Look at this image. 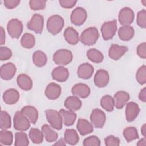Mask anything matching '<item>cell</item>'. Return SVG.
<instances>
[{
  "instance_id": "obj_1",
  "label": "cell",
  "mask_w": 146,
  "mask_h": 146,
  "mask_svg": "<svg viewBox=\"0 0 146 146\" xmlns=\"http://www.w3.org/2000/svg\"><path fill=\"white\" fill-rule=\"evenodd\" d=\"M99 36V33L98 29L95 27H90L82 32L79 39L83 44L92 46L96 43Z\"/></svg>"
},
{
  "instance_id": "obj_2",
  "label": "cell",
  "mask_w": 146,
  "mask_h": 146,
  "mask_svg": "<svg viewBox=\"0 0 146 146\" xmlns=\"http://www.w3.org/2000/svg\"><path fill=\"white\" fill-rule=\"evenodd\" d=\"M64 25V21L59 15H53L50 17L47 21V29L48 32L53 35L60 33Z\"/></svg>"
},
{
  "instance_id": "obj_3",
  "label": "cell",
  "mask_w": 146,
  "mask_h": 146,
  "mask_svg": "<svg viewBox=\"0 0 146 146\" xmlns=\"http://www.w3.org/2000/svg\"><path fill=\"white\" fill-rule=\"evenodd\" d=\"M73 59L72 52L67 49L57 50L53 55V60L55 64L60 66L69 64Z\"/></svg>"
},
{
  "instance_id": "obj_4",
  "label": "cell",
  "mask_w": 146,
  "mask_h": 146,
  "mask_svg": "<svg viewBox=\"0 0 146 146\" xmlns=\"http://www.w3.org/2000/svg\"><path fill=\"white\" fill-rule=\"evenodd\" d=\"M45 115L48 122L51 127L57 130L62 129L63 120L59 112L54 110H47L45 111Z\"/></svg>"
},
{
  "instance_id": "obj_5",
  "label": "cell",
  "mask_w": 146,
  "mask_h": 146,
  "mask_svg": "<svg viewBox=\"0 0 146 146\" xmlns=\"http://www.w3.org/2000/svg\"><path fill=\"white\" fill-rule=\"evenodd\" d=\"M14 128L19 131H27L30 127V121L21 111H17L13 119Z\"/></svg>"
},
{
  "instance_id": "obj_6",
  "label": "cell",
  "mask_w": 146,
  "mask_h": 146,
  "mask_svg": "<svg viewBox=\"0 0 146 146\" xmlns=\"http://www.w3.org/2000/svg\"><path fill=\"white\" fill-rule=\"evenodd\" d=\"M23 24L18 19H10L7 25V30L9 35L12 38L18 39L21 36L23 31Z\"/></svg>"
},
{
  "instance_id": "obj_7",
  "label": "cell",
  "mask_w": 146,
  "mask_h": 146,
  "mask_svg": "<svg viewBox=\"0 0 146 146\" xmlns=\"http://www.w3.org/2000/svg\"><path fill=\"white\" fill-rule=\"evenodd\" d=\"M117 30V21L114 19L104 22L101 27L102 37L104 40L112 39L116 34Z\"/></svg>"
},
{
  "instance_id": "obj_8",
  "label": "cell",
  "mask_w": 146,
  "mask_h": 146,
  "mask_svg": "<svg viewBox=\"0 0 146 146\" xmlns=\"http://www.w3.org/2000/svg\"><path fill=\"white\" fill-rule=\"evenodd\" d=\"M44 25L43 17L39 14H34L27 23V28L36 34H41Z\"/></svg>"
},
{
  "instance_id": "obj_9",
  "label": "cell",
  "mask_w": 146,
  "mask_h": 146,
  "mask_svg": "<svg viewBox=\"0 0 146 146\" xmlns=\"http://www.w3.org/2000/svg\"><path fill=\"white\" fill-rule=\"evenodd\" d=\"M106 115L104 112L98 108L94 109L90 115L91 123L96 128H102L106 121Z\"/></svg>"
},
{
  "instance_id": "obj_10",
  "label": "cell",
  "mask_w": 146,
  "mask_h": 146,
  "mask_svg": "<svg viewBox=\"0 0 146 146\" xmlns=\"http://www.w3.org/2000/svg\"><path fill=\"white\" fill-rule=\"evenodd\" d=\"M87 17V14L86 10L81 7H76L71 13L70 19L74 25L80 26L84 23Z\"/></svg>"
},
{
  "instance_id": "obj_11",
  "label": "cell",
  "mask_w": 146,
  "mask_h": 146,
  "mask_svg": "<svg viewBox=\"0 0 146 146\" xmlns=\"http://www.w3.org/2000/svg\"><path fill=\"white\" fill-rule=\"evenodd\" d=\"M120 23L123 26H129L134 19V12L129 7H125L121 9L118 15Z\"/></svg>"
},
{
  "instance_id": "obj_12",
  "label": "cell",
  "mask_w": 146,
  "mask_h": 146,
  "mask_svg": "<svg viewBox=\"0 0 146 146\" xmlns=\"http://www.w3.org/2000/svg\"><path fill=\"white\" fill-rule=\"evenodd\" d=\"M17 68L14 64L9 62L3 64L0 69L1 78L5 80L11 79L15 75Z\"/></svg>"
},
{
  "instance_id": "obj_13",
  "label": "cell",
  "mask_w": 146,
  "mask_h": 146,
  "mask_svg": "<svg viewBox=\"0 0 146 146\" xmlns=\"http://www.w3.org/2000/svg\"><path fill=\"white\" fill-rule=\"evenodd\" d=\"M110 80V76L108 72L103 69L98 70L94 76V81L95 86L99 88L106 87Z\"/></svg>"
},
{
  "instance_id": "obj_14",
  "label": "cell",
  "mask_w": 146,
  "mask_h": 146,
  "mask_svg": "<svg viewBox=\"0 0 146 146\" xmlns=\"http://www.w3.org/2000/svg\"><path fill=\"white\" fill-rule=\"evenodd\" d=\"M140 112V108L138 104L135 102H130L126 104L125 117L126 120L131 122L135 120Z\"/></svg>"
},
{
  "instance_id": "obj_15",
  "label": "cell",
  "mask_w": 146,
  "mask_h": 146,
  "mask_svg": "<svg viewBox=\"0 0 146 146\" xmlns=\"http://www.w3.org/2000/svg\"><path fill=\"white\" fill-rule=\"evenodd\" d=\"M128 48L125 46L112 44L108 51V55L112 59L117 60L121 58L128 51Z\"/></svg>"
},
{
  "instance_id": "obj_16",
  "label": "cell",
  "mask_w": 146,
  "mask_h": 146,
  "mask_svg": "<svg viewBox=\"0 0 146 146\" xmlns=\"http://www.w3.org/2000/svg\"><path fill=\"white\" fill-rule=\"evenodd\" d=\"M62 89L60 86L55 83H50L45 89V95L50 100L58 99L61 94Z\"/></svg>"
},
{
  "instance_id": "obj_17",
  "label": "cell",
  "mask_w": 146,
  "mask_h": 146,
  "mask_svg": "<svg viewBox=\"0 0 146 146\" xmlns=\"http://www.w3.org/2000/svg\"><path fill=\"white\" fill-rule=\"evenodd\" d=\"M90 88L86 84L78 83L75 84L71 88L72 94L80 98H86L90 94Z\"/></svg>"
},
{
  "instance_id": "obj_18",
  "label": "cell",
  "mask_w": 146,
  "mask_h": 146,
  "mask_svg": "<svg viewBox=\"0 0 146 146\" xmlns=\"http://www.w3.org/2000/svg\"><path fill=\"white\" fill-rule=\"evenodd\" d=\"M51 76L54 80L59 82H64L68 78L69 71L67 68L63 66H59L52 70Z\"/></svg>"
},
{
  "instance_id": "obj_19",
  "label": "cell",
  "mask_w": 146,
  "mask_h": 146,
  "mask_svg": "<svg viewBox=\"0 0 146 146\" xmlns=\"http://www.w3.org/2000/svg\"><path fill=\"white\" fill-rule=\"evenodd\" d=\"M94 71V67L88 63H84L80 64L77 71V75L79 78L83 79H90Z\"/></svg>"
},
{
  "instance_id": "obj_20",
  "label": "cell",
  "mask_w": 146,
  "mask_h": 146,
  "mask_svg": "<svg viewBox=\"0 0 146 146\" xmlns=\"http://www.w3.org/2000/svg\"><path fill=\"white\" fill-rule=\"evenodd\" d=\"M2 98L5 103L9 105L14 104L19 100V93L16 89L10 88L5 91Z\"/></svg>"
},
{
  "instance_id": "obj_21",
  "label": "cell",
  "mask_w": 146,
  "mask_h": 146,
  "mask_svg": "<svg viewBox=\"0 0 146 146\" xmlns=\"http://www.w3.org/2000/svg\"><path fill=\"white\" fill-rule=\"evenodd\" d=\"M76 127L78 132L82 136L90 134L94 131L92 124L88 120L82 118L78 119Z\"/></svg>"
},
{
  "instance_id": "obj_22",
  "label": "cell",
  "mask_w": 146,
  "mask_h": 146,
  "mask_svg": "<svg viewBox=\"0 0 146 146\" xmlns=\"http://www.w3.org/2000/svg\"><path fill=\"white\" fill-rule=\"evenodd\" d=\"M129 95L124 91L117 92L114 95L115 106L116 108L120 110L123 108L129 99Z\"/></svg>"
},
{
  "instance_id": "obj_23",
  "label": "cell",
  "mask_w": 146,
  "mask_h": 146,
  "mask_svg": "<svg viewBox=\"0 0 146 146\" xmlns=\"http://www.w3.org/2000/svg\"><path fill=\"white\" fill-rule=\"evenodd\" d=\"M21 112L26 116L32 124H35L38 119V111L36 108L31 106H26L23 107Z\"/></svg>"
},
{
  "instance_id": "obj_24",
  "label": "cell",
  "mask_w": 146,
  "mask_h": 146,
  "mask_svg": "<svg viewBox=\"0 0 146 146\" xmlns=\"http://www.w3.org/2000/svg\"><path fill=\"white\" fill-rule=\"evenodd\" d=\"M63 35L67 42L72 45L76 44L79 40L78 33L72 27H67L64 31Z\"/></svg>"
},
{
  "instance_id": "obj_25",
  "label": "cell",
  "mask_w": 146,
  "mask_h": 146,
  "mask_svg": "<svg viewBox=\"0 0 146 146\" xmlns=\"http://www.w3.org/2000/svg\"><path fill=\"white\" fill-rule=\"evenodd\" d=\"M17 82L19 88L25 91L30 90L33 87L32 79L25 74H21L17 76Z\"/></svg>"
},
{
  "instance_id": "obj_26",
  "label": "cell",
  "mask_w": 146,
  "mask_h": 146,
  "mask_svg": "<svg viewBox=\"0 0 146 146\" xmlns=\"http://www.w3.org/2000/svg\"><path fill=\"white\" fill-rule=\"evenodd\" d=\"M82 102L78 97L74 95L70 96L66 98L64 102V106L70 111L75 112L79 110L82 107Z\"/></svg>"
},
{
  "instance_id": "obj_27",
  "label": "cell",
  "mask_w": 146,
  "mask_h": 146,
  "mask_svg": "<svg viewBox=\"0 0 146 146\" xmlns=\"http://www.w3.org/2000/svg\"><path fill=\"white\" fill-rule=\"evenodd\" d=\"M135 30L132 26H123L118 30V36L123 41H129L134 36Z\"/></svg>"
},
{
  "instance_id": "obj_28",
  "label": "cell",
  "mask_w": 146,
  "mask_h": 146,
  "mask_svg": "<svg viewBox=\"0 0 146 146\" xmlns=\"http://www.w3.org/2000/svg\"><path fill=\"white\" fill-rule=\"evenodd\" d=\"M59 113L62 117L63 123L66 126H71L74 124L76 119V115L74 112L61 109L59 111Z\"/></svg>"
},
{
  "instance_id": "obj_29",
  "label": "cell",
  "mask_w": 146,
  "mask_h": 146,
  "mask_svg": "<svg viewBox=\"0 0 146 146\" xmlns=\"http://www.w3.org/2000/svg\"><path fill=\"white\" fill-rule=\"evenodd\" d=\"M42 131L46 140L48 143L54 142L56 140L58 135L49 125L44 124L42 127Z\"/></svg>"
},
{
  "instance_id": "obj_30",
  "label": "cell",
  "mask_w": 146,
  "mask_h": 146,
  "mask_svg": "<svg viewBox=\"0 0 146 146\" xmlns=\"http://www.w3.org/2000/svg\"><path fill=\"white\" fill-rule=\"evenodd\" d=\"M64 140L68 144L74 145L79 142V136L76 130L74 129H67L64 132Z\"/></svg>"
},
{
  "instance_id": "obj_31",
  "label": "cell",
  "mask_w": 146,
  "mask_h": 146,
  "mask_svg": "<svg viewBox=\"0 0 146 146\" xmlns=\"http://www.w3.org/2000/svg\"><path fill=\"white\" fill-rule=\"evenodd\" d=\"M33 60L34 64L39 67L44 66L47 62V57L44 52L38 50L34 52L33 55Z\"/></svg>"
},
{
  "instance_id": "obj_32",
  "label": "cell",
  "mask_w": 146,
  "mask_h": 146,
  "mask_svg": "<svg viewBox=\"0 0 146 146\" xmlns=\"http://www.w3.org/2000/svg\"><path fill=\"white\" fill-rule=\"evenodd\" d=\"M100 105L106 111L112 112L115 106L114 99L111 95H106L101 98Z\"/></svg>"
},
{
  "instance_id": "obj_33",
  "label": "cell",
  "mask_w": 146,
  "mask_h": 146,
  "mask_svg": "<svg viewBox=\"0 0 146 146\" xmlns=\"http://www.w3.org/2000/svg\"><path fill=\"white\" fill-rule=\"evenodd\" d=\"M35 44V39L34 36L30 33L24 34L21 39V46L25 48H31Z\"/></svg>"
},
{
  "instance_id": "obj_34",
  "label": "cell",
  "mask_w": 146,
  "mask_h": 146,
  "mask_svg": "<svg viewBox=\"0 0 146 146\" xmlns=\"http://www.w3.org/2000/svg\"><path fill=\"white\" fill-rule=\"evenodd\" d=\"M87 56L91 62L96 63H101L104 59L103 54L95 48H91L87 52Z\"/></svg>"
},
{
  "instance_id": "obj_35",
  "label": "cell",
  "mask_w": 146,
  "mask_h": 146,
  "mask_svg": "<svg viewBox=\"0 0 146 146\" xmlns=\"http://www.w3.org/2000/svg\"><path fill=\"white\" fill-rule=\"evenodd\" d=\"M29 136L34 144H40L43 141V133L39 129L32 128L29 132Z\"/></svg>"
},
{
  "instance_id": "obj_36",
  "label": "cell",
  "mask_w": 146,
  "mask_h": 146,
  "mask_svg": "<svg viewBox=\"0 0 146 146\" xmlns=\"http://www.w3.org/2000/svg\"><path fill=\"white\" fill-rule=\"evenodd\" d=\"M123 134L127 142H130L139 138L137 130L134 127H128L125 128L123 131Z\"/></svg>"
},
{
  "instance_id": "obj_37",
  "label": "cell",
  "mask_w": 146,
  "mask_h": 146,
  "mask_svg": "<svg viewBox=\"0 0 146 146\" xmlns=\"http://www.w3.org/2000/svg\"><path fill=\"white\" fill-rule=\"evenodd\" d=\"M29 144L27 135L23 131L16 132L15 134V146H27Z\"/></svg>"
},
{
  "instance_id": "obj_38",
  "label": "cell",
  "mask_w": 146,
  "mask_h": 146,
  "mask_svg": "<svg viewBox=\"0 0 146 146\" xmlns=\"http://www.w3.org/2000/svg\"><path fill=\"white\" fill-rule=\"evenodd\" d=\"M13 141V135L11 131L2 129L0 131V143L5 145H10Z\"/></svg>"
},
{
  "instance_id": "obj_39",
  "label": "cell",
  "mask_w": 146,
  "mask_h": 146,
  "mask_svg": "<svg viewBox=\"0 0 146 146\" xmlns=\"http://www.w3.org/2000/svg\"><path fill=\"white\" fill-rule=\"evenodd\" d=\"M11 117L9 114L4 111H1L0 116V128L1 129H7L11 127Z\"/></svg>"
},
{
  "instance_id": "obj_40",
  "label": "cell",
  "mask_w": 146,
  "mask_h": 146,
  "mask_svg": "<svg viewBox=\"0 0 146 146\" xmlns=\"http://www.w3.org/2000/svg\"><path fill=\"white\" fill-rule=\"evenodd\" d=\"M136 78L137 82L143 85L146 83V66H141L137 71L136 74Z\"/></svg>"
},
{
  "instance_id": "obj_41",
  "label": "cell",
  "mask_w": 146,
  "mask_h": 146,
  "mask_svg": "<svg viewBox=\"0 0 146 146\" xmlns=\"http://www.w3.org/2000/svg\"><path fill=\"white\" fill-rule=\"evenodd\" d=\"M46 1L45 0H30L29 6L33 10H43L46 7Z\"/></svg>"
},
{
  "instance_id": "obj_42",
  "label": "cell",
  "mask_w": 146,
  "mask_h": 146,
  "mask_svg": "<svg viewBox=\"0 0 146 146\" xmlns=\"http://www.w3.org/2000/svg\"><path fill=\"white\" fill-rule=\"evenodd\" d=\"M136 23L143 29L146 27V11L145 9H143L138 12L137 14Z\"/></svg>"
},
{
  "instance_id": "obj_43",
  "label": "cell",
  "mask_w": 146,
  "mask_h": 146,
  "mask_svg": "<svg viewBox=\"0 0 146 146\" xmlns=\"http://www.w3.org/2000/svg\"><path fill=\"white\" fill-rule=\"evenodd\" d=\"M100 141L96 136H90L86 138L83 141V145L84 146H99Z\"/></svg>"
},
{
  "instance_id": "obj_44",
  "label": "cell",
  "mask_w": 146,
  "mask_h": 146,
  "mask_svg": "<svg viewBox=\"0 0 146 146\" xmlns=\"http://www.w3.org/2000/svg\"><path fill=\"white\" fill-rule=\"evenodd\" d=\"M12 56V52L7 47L1 46L0 47V59L1 60H6L9 59Z\"/></svg>"
},
{
  "instance_id": "obj_45",
  "label": "cell",
  "mask_w": 146,
  "mask_h": 146,
  "mask_svg": "<svg viewBox=\"0 0 146 146\" xmlns=\"http://www.w3.org/2000/svg\"><path fill=\"white\" fill-rule=\"evenodd\" d=\"M104 143L106 146H118L120 145V140L118 137L110 135L105 138Z\"/></svg>"
},
{
  "instance_id": "obj_46",
  "label": "cell",
  "mask_w": 146,
  "mask_h": 146,
  "mask_svg": "<svg viewBox=\"0 0 146 146\" xmlns=\"http://www.w3.org/2000/svg\"><path fill=\"white\" fill-rule=\"evenodd\" d=\"M137 54L138 56L142 58L145 59L146 58V43L145 42H143L140 43L137 47L136 50Z\"/></svg>"
},
{
  "instance_id": "obj_47",
  "label": "cell",
  "mask_w": 146,
  "mask_h": 146,
  "mask_svg": "<svg viewBox=\"0 0 146 146\" xmlns=\"http://www.w3.org/2000/svg\"><path fill=\"white\" fill-rule=\"evenodd\" d=\"M76 0H59V3L60 6L66 9H70L73 7L76 3Z\"/></svg>"
},
{
  "instance_id": "obj_48",
  "label": "cell",
  "mask_w": 146,
  "mask_h": 146,
  "mask_svg": "<svg viewBox=\"0 0 146 146\" xmlns=\"http://www.w3.org/2000/svg\"><path fill=\"white\" fill-rule=\"evenodd\" d=\"M19 0H5L3 1L4 6L9 9H13L15 8L19 5Z\"/></svg>"
},
{
  "instance_id": "obj_49",
  "label": "cell",
  "mask_w": 146,
  "mask_h": 146,
  "mask_svg": "<svg viewBox=\"0 0 146 146\" xmlns=\"http://www.w3.org/2000/svg\"><path fill=\"white\" fill-rule=\"evenodd\" d=\"M0 44L1 46L5 43V31L3 27H0Z\"/></svg>"
},
{
  "instance_id": "obj_50",
  "label": "cell",
  "mask_w": 146,
  "mask_h": 146,
  "mask_svg": "<svg viewBox=\"0 0 146 146\" xmlns=\"http://www.w3.org/2000/svg\"><path fill=\"white\" fill-rule=\"evenodd\" d=\"M139 99L143 102H146V87H144L140 92L139 94Z\"/></svg>"
},
{
  "instance_id": "obj_51",
  "label": "cell",
  "mask_w": 146,
  "mask_h": 146,
  "mask_svg": "<svg viewBox=\"0 0 146 146\" xmlns=\"http://www.w3.org/2000/svg\"><path fill=\"white\" fill-rule=\"evenodd\" d=\"M54 145H66V143L64 140V139H60L58 141H56V143H55Z\"/></svg>"
},
{
  "instance_id": "obj_52",
  "label": "cell",
  "mask_w": 146,
  "mask_h": 146,
  "mask_svg": "<svg viewBox=\"0 0 146 146\" xmlns=\"http://www.w3.org/2000/svg\"><path fill=\"white\" fill-rule=\"evenodd\" d=\"M137 145H139V146H145L146 145V139H145V137H144V138L140 139L138 143H137Z\"/></svg>"
},
{
  "instance_id": "obj_53",
  "label": "cell",
  "mask_w": 146,
  "mask_h": 146,
  "mask_svg": "<svg viewBox=\"0 0 146 146\" xmlns=\"http://www.w3.org/2000/svg\"><path fill=\"white\" fill-rule=\"evenodd\" d=\"M141 134L143 135V136L145 137L146 136V125H145V124H143V126L141 127Z\"/></svg>"
},
{
  "instance_id": "obj_54",
  "label": "cell",
  "mask_w": 146,
  "mask_h": 146,
  "mask_svg": "<svg viewBox=\"0 0 146 146\" xmlns=\"http://www.w3.org/2000/svg\"><path fill=\"white\" fill-rule=\"evenodd\" d=\"M141 2L143 3V5L144 6H145L146 5V0H144V1H142Z\"/></svg>"
}]
</instances>
